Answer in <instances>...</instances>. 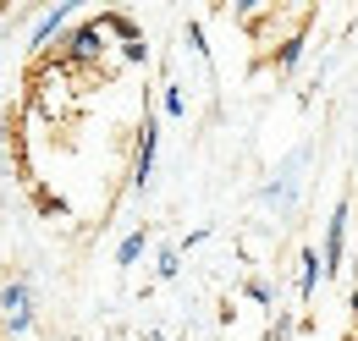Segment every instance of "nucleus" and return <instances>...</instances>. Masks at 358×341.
<instances>
[{
	"mask_svg": "<svg viewBox=\"0 0 358 341\" xmlns=\"http://www.w3.org/2000/svg\"><path fill=\"white\" fill-rule=\"evenodd\" d=\"M182 34H187V44H193V61H199V66L210 72V39H204V28H199V22H187Z\"/></svg>",
	"mask_w": 358,
	"mask_h": 341,
	"instance_id": "nucleus-14",
	"label": "nucleus"
},
{
	"mask_svg": "<svg viewBox=\"0 0 358 341\" xmlns=\"http://www.w3.org/2000/svg\"><path fill=\"white\" fill-rule=\"evenodd\" d=\"M298 66H303V28H298V34H287V39L275 44V72H281V78H292Z\"/></svg>",
	"mask_w": 358,
	"mask_h": 341,
	"instance_id": "nucleus-9",
	"label": "nucleus"
},
{
	"mask_svg": "<svg viewBox=\"0 0 358 341\" xmlns=\"http://www.w3.org/2000/svg\"><path fill=\"white\" fill-rule=\"evenodd\" d=\"M348 220H353V198H336L331 220H325V237H320V264H325V281H336L348 270Z\"/></svg>",
	"mask_w": 358,
	"mask_h": 341,
	"instance_id": "nucleus-3",
	"label": "nucleus"
},
{
	"mask_svg": "<svg viewBox=\"0 0 358 341\" xmlns=\"http://www.w3.org/2000/svg\"><path fill=\"white\" fill-rule=\"evenodd\" d=\"M149 341H166V336H160V331H149Z\"/></svg>",
	"mask_w": 358,
	"mask_h": 341,
	"instance_id": "nucleus-18",
	"label": "nucleus"
},
{
	"mask_svg": "<svg viewBox=\"0 0 358 341\" xmlns=\"http://www.w3.org/2000/svg\"><path fill=\"white\" fill-rule=\"evenodd\" d=\"M122 61H127V66H143V61H149V44L138 39V44H122Z\"/></svg>",
	"mask_w": 358,
	"mask_h": 341,
	"instance_id": "nucleus-16",
	"label": "nucleus"
},
{
	"mask_svg": "<svg viewBox=\"0 0 358 341\" xmlns=\"http://www.w3.org/2000/svg\"><path fill=\"white\" fill-rule=\"evenodd\" d=\"M72 28V6H50V11H39V22L28 28V50H45L50 39H61Z\"/></svg>",
	"mask_w": 358,
	"mask_h": 341,
	"instance_id": "nucleus-7",
	"label": "nucleus"
},
{
	"mask_svg": "<svg viewBox=\"0 0 358 341\" xmlns=\"http://www.w3.org/2000/svg\"><path fill=\"white\" fill-rule=\"evenodd\" d=\"M182 275V248L177 242H160L155 248V281H177Z\"/></svg>",
	"mask_w": 358,
	"mask_h": 341,
	"instance_id": "nucleus-11",
	"label": "nucleus"
},
{
	"mask_svg": "<svg viewBox=\"0 0 358 341\" xmlns=\"http://www.w3.org/2000/svg\"><path fill=\"white\" fill-rule=\"evenodd\" d=\"M298 275H292V292H298V303H309L320 286H325V264H320V242H309V248H298Z\"/></svg>",
	"mask_w": 358,
	"mask_h": 341,
	"instance_id": "nucleus-6",
	"label": "nucleus"
},
{
	"mask_svg": "<svg viewBox=\"0 0 358 341\" xmlns=\"http://www.w3.org/2000/svg\"><path fill=\"white\" fill-rule=\"evenodd\" d=\"M353 319H358V281H353Z\"/></svg>",
	"mask_w": 358,
	"mask_h": 341,
	"instance_id": "nucleus-17",
	"label": "nucleus"
},
{
	"mask_svg": "<svg viewBox=\"0 0 358 341\" xmlns=\"http://www.w3.org/2000/svg\"><path fill=\"white\" fill-rule=\"evenodd\" d=\"M143 248H149V226H138V231H127V237L116 242V264H122V270H133L138 259H143Z\"/></svg>",
	"mask_w": 358,
	"mask_h": 341,
	"instance_id": "nucleus-10",
	"label": "nucleus"
},
{
	"mask_svg": "<svg viewBox=\"0 0 358 341\" xmlns=\"http://www.w3.org/2000/svg\"><path fill=\"white\" fill-rule=\"evenodd\" d=\"M243 298L259 303V308H275V286H270L265 275H248V281H243Z\"/></svg>",
	"mask_w": 358,
	"mask_h": 341,
	"instance_id": "nucleus-12",
	"label": "nucleus"
},
{
	"mask_svg": "<svg viewBox=\"0 0 358 341\" xmlns=\"http://www.w3.org/2000/svg\"><path fill=\"white\" fill-rule=\"evenodd\" d=\"M298 170H303V149H298V154L259 187V204H270V210H292V204H298Z\"/></svg>",
	"mask_w": 358,
	"mask_h": 341,
	"instance_id": "nucleus-5",
	"label": "nucleus"
},
{
	"mask_svg": "<svg viewBox=\"0 0 358 341\" xmlns=\"http://www.w3.org/2000/svg\"><path fill=\"white\" fill-rule=\"evenodd\" d=\"M55 61L66 72H94L105 61V28L99 22H72L61 39H55Z\"/></svg>",
	"mask_w": 358,
	"mask_h": 341,
	"instance_id": "nucleus-1",
	"label": "nucleus"
},
{
	"mask_svg": "<svg viewBox=\"0 0 358 341\" xmlns=\"http://www.w3.org/2000/svg\"><path fill=\"white\" fill-rule=\"evenodd\" d=\"M0 22H6V6H0Z\"/></svg>",
	"mask_w": 358,
	"mask_h": 341,
	"instance_id": "nucleus-19",
	"label": "nucleus"
},
{
	"mask_svg": "<svg viewBox=\"0 0 358 341\" xmlns=\"http://www.w3.org/2000/svg\"><path fill=\"white\" fill-rule=\"evenodd\" d=\"M94 22L105 28V39H122V44H138V39H143V28H138L127 11H99Z\"/></svg>",
	"mask_w": 358,
	"mask_h": 341,
	"instance_id": "nucleus-8",
	"label": "nucleus"
},
{
	"mask_svg": "<svg viewBox=\"0 0 358 341\" xmlns=\"http://www.w3.org/2000/svg\"><path fill=\"white\" fill-rule=\"evenodd\" d=\"M34 314H39L34 281H28V275H11V281L0 286V331H6V336H28V331H34Z\"/></svg>",
	"mask_w": 358,
	"mask_h": 341,
	"instance_id": "nucleus-2",
	"label": "nucleus"
},
{
	"mask_svg": "<svg viewBox=\"0 0 358 341\" xmlns=\"http://www.w3.org/2000/svg\"><path fill=\"white\" fill-rule=\"evenodd\" d=\"M155 160H160V122H155V110H149L143 127H138V143H133V193H149Z\"/></svg>",
	"mask_w": 358,
	"mask_h": 341,
	"instance_id": "nucleus-4",
	"label": "nucleus"
},
{
	"mask_svg": "<svg viewBox=\"0 0 358 341\" xmlns=\"http://www.w3.org/2000/svg\"><path fill=\"white\" fill-rule=\"evenodd\" d=\"M292 331H298V325H292L287 314H275V319H270V336H265V341H292Z\"/></svg>",
	"mask_w": 358,
	"mask_h": 341,
	"instance_id": "nucleus-15",
	"label": "nucleus"
},
{
	"mask_svg": "<svg viewBox=\"0 0 358 341\" xmlns=\"http://www.w3.org/2000/svg\"><path fill=\"white\" fill-rule=\"evenodd\" d=\"M160 110H166V116H177V122L187 116V94H182V83H166V88H160Z\"/></svg>",
	"mask_w": 358,
	"mask_h": 341,
	"instance_id": "nucleus-13",
	"label": "nucleus"
}]
</instances>
